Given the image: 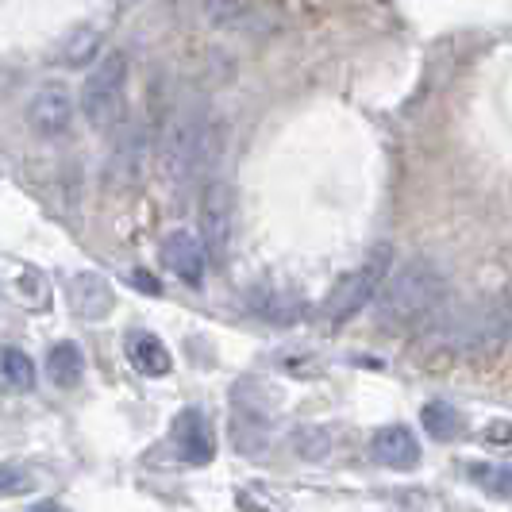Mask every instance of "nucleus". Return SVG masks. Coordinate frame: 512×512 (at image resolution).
Instances as JSON below:
<instances>
[{
    "mask_svg": "<svg viewBox=\"0 0 512 512\" xmlns=\"http://www.w3.org/2000/svg\"><path fill=\"white\" fill-rule=\"evenodd\" d=\"M378 293H382L378 297V324L393 328V332H412V328L432 324L443 312V305H447V278L432 262L412 258V262L385 274Z\"/></svg>",
    "mask_w": 512,
    "mask_h": 512,
    "instance_id": "obj_1",
    "label": "nucleus"
},
{
    "mask_svg": "<svg viewBox=\"0 0 512 512\" xmlns=\"http://www.w3.org/2000/svg\"><path fill=\"white\" fill-rule=\"evenodd\" d=\"M443 339L459 351H474V355L501 351L512 339V293L497 289V293L478 297L474 305L455 308L443 320Z\"/></svg>",
    "mask_w": 512,
    "mask_h": 512,
    "instance_id": "obj_2",
    "label": "nucleus"
},
{
    "mask_svg": "<svg viewBox=\"0 0 512 512\" xmlns=\"http://www.w3.org/2000/svg\"><path fill=\"white\" fill-rule=\"evenodd\" d=\"M212 158H216V131H212V124L197 108H174L166 128H162V147H158L162 174L174 185H185Z\"/></svg>",
    "mask_w": 512,
    "mask_h": 512,
    "instance_id": "obj_3",
    "label": "nucleus"
},
{
    "mask_svg": "<svg viewBox=\"0 0 512 512\" xmlns=\"http://www.w3.org/2000/svg\"><path fill=\"white\" fill-rule=\"evenodd\" d=\"M124 89H128V54H101L81 89V112H85L89 128L112 131L124 124Z\"/></svg>",
    "mask_w": 512,
    "mask_h": 512,
    "instance_id": "obj_4",
    "label": "nucleus"
},
{
    "mask_svg": "<svg viewBox=\"0 0 512 512\" xmlns=\"http://www.w3.org/2000/svg\"><path fill=\"white\" fill-rule=\"evenodd\" d=\"M389 270H393V251H389V247H378L374 255L362 262L359 270H351V274L328 293V301H324V320H328V324H343V320H351V316L362 312L366 305H374V297H378V289H382Z\"/></svg>",
    "mask_w": 512,
    "mask_h": 512,
    "instance_id": "obj_5",
    "label": "nucleus"
},
{
    "mask_svg": "<svg viewBox=\"0 0 512 512\" xmlns=\"http://www.w3.org/2000/svg\"><path fill=\"white\" fill-rule=\"evenodd\" d=\"M201 247L208 258L224 262L231 247V189L212 178L201 193Z\"/></svg>",
    "mask_w": 512,
    "mask_h": 512,
    "instance_id": "obj_6",
    "label": "nucleus"
},
{
    "mask_svg": "<svg viewBox=\"0 0 512 512\" xmlns=\"http://www.w3.org/2000/svg\"><path fill=\"white\" fill-rule=\"evenodd\" d=\"M70 120H74V93L66 89V85H43L31 104H27V124L35 135H43V139H54V135H66L70 131Z\"/></svg>",
    "mask_w": 512,
    "mask_h": 512,
    "instance_id": "obj_7",
    "label": "nucleus"
},
{
    "mask_svg": "<svg viewBox=\"0 0 512 512\" xmlns=\"http://www.w3.org/2000/svg\"><path fill=\"white\" fill-rule=\"evenodd\" d=\"M162 266L170 274H178L185 285H201L208 270V255L201 247V239L193 231H170L162 239Z\"/></svg>",
    "mask_w": 512,
    "mask_h": 512,
    "instance_id": "obj_8",
    "label": "nucleus"
},
{
    "mask_svg": "<svg viewBox=\"0 0 512 512\" xmlns=\"http://www.w3.org/2000/svg\"><path fill=\"white\" fill-rule=\"evenodd\" d=\"M174 447H178L181 459L193 462V466L212 462V455H216V439H212L208 420L197 409H185L178 420H174Z\"/></svg>",
    "mask_w": 512,
    "mask_h": 512,
    "instance_id": "obj_9",
    "label": "nucleus"
},
{
    "mask_svg": "<svg viewBox=\"0 0 512 512\" xmlns=\"http://www.w3.org/2000/svg\"><path fill=\"white\" fill-rule=\"evenodd\" d=\"M370 451H374V459L389 466V470H412L416 462H420V443L412 436L409 428H401V424H389L382 428L378 436L370 439Z\"/></svg>",
    "mask_w": 512,
    "mask_h": 512,
    "instance_id": "obj_10",
    "label": "nucleus"
},
{
    "mask_svg": "<svg viewBox=\"0 0 512 512\" xmlns=\"http://www.w3.org/2000/svg\"><path fill=\"white\" fill-rule=\"evenodd\" d=\"M70 305L85 320H104L116 305V297H112V285L104 282L101 274H74L70 278Z\"/></svg>",
    "mask_w": 512,
    "mask_h": 512,
    "instance_id": "obj_11",
    "label": "nucleus"
},
{
    "mask_svg": "<svg viewBox=\"0 0 512 512\" xmlns=\"http://www.w3.org/2000/svg\"><path fill=\"white\" fill-rule=\"evenodd\" d=\"M128 359L143 378H166V374H170V366H174L170 351H166V343L151 332H131L128 335Z\"/></svg>",
    "mask_w": 512,
    "mask_h": 512,
    "instance_id": "obj_12",
    "label": "nucleus"
},
{
    "mask_svg": "<svg viewBox=\"0 0 512 512\" xmlns=\"http://www.w3.org/2000/svg\"><path fill=\"white\" fill-rule=\"evenodd\" d=\"M81 374H85V355H81V347L77 343H54L51 355H47V378L54 385H62V389H70V385L81 382Z\"/></svg>",
    "mask_w": 512,
    "mask_h": 512,
    "instance_id": "obj_13",
    "label": "nucleus"
},
{
    "mask_svg": "<svg viewBox=\"0 0 512 512\" xmlns=\"http://www.w3.org/2000/svg\"><path fill=\"white\" fill-rule=\"evenodd\" d=\"M420 420H424V428H428V436L432 439H459L462 436V416L455 405H443V401H432V405H424L420 412Z\"/></svg>",
    "mask_w": 512,
    "mask_h": 512,
    "instance_id": "obj_14",
    "label": "nucleus"
},
{
    "mask_svg": "<svg viewBox=\"0 0 512 512\" xmlns=\"http://www.w3.org/2000/svg\"><path fill=\"white\" fill-rule=\"evenodd\" d=\"M208 20L220 27H243L258 16L255 0H205Z\"/></svg>",
    "mask_w": 512,
    "mask_h": 512,
    "instance_id": "obj_15",
    "label": "nucleus"
},
{
    "mask_svg": "<svg viewBox=\"0 0 512 512\" xmlns=\"http://www.w3.org/2000/svg\"><path fill=\"white\" fill-rule=\"evenodd\" d=\"M101 54V31L93 27H77L74 35L62 43V62L66 66H89Z\"/></svg>",
    "mask_w": 512,
    "mask_h": 512,
    "instance_id": "obj_16",
    "label": "nucleus"
},
{
    "mask_svg": "<svg viewBox=\"0 0 512 512\" xmlns=\"http://www.w3.org/2000/svg\"><path fill=\"white\" fill-rule=\"evenodd\" d=\"M0 378L12 385V389H31L35 385V366H31V359H27L24 351L4 347L0 351Z\"/></svg>",
    "mask_w": 512,
    "mask_h": 512,
    "instance_id": "obj_17",
    "label": "nucleus"
},
{
    "mask_svg": "<svg viewBox=\"0 0 512 512\" xmlns=\"http://www.w3.org/2000/svg\"><path fill=\"white\" fill-rule=\"evenodd\" d=\"M470 478L482 489H489L493 497H512V462H505V466H486V462H478V466H470Z\"/></svg>",
    "mask_w": 512,
    "mask_h": 512,
    "instance_id": "obj_18",
    "label": "nucleus"
},
{
    "mask_svg": "<svg viewBox=\"0 0 512 512\" xmlns=\"http://www.w3.org/2000/svg\"><path fill=\"white\" fill-rule=\"evenodd\" d=\"M258 312H262L266 320H274V324H293V320H301L305 305H301V297H285V293H278V297H270L266 305H258Z\"/></svg>",
    "mask_w": 512,
    "mask_h": 512,
    "instance_id": "obj_19",
    "label": "nucleus"
},
{
    "mask_svg": "<svg viewBox=\"0 0 512 512\" xmlns=\"http://www.w3.org/2000/svg\"><path fill=\"white\" fill-rule=\"evenodd\" d=\"M293 447H297L305 459L320 462L328 451H332V439H328V432H320V428H301L297 439H293Z\"/></svg>",
    "mask_w": 512,
    "mask_h": 512,
    "instance_id": "obj_20",
    "label": "nucleus"
},
{
    "mask_svg": "<svg viewBox=\"0 0 512 512\" xmlns=\"http://www.w3.org/2000/svg\"><path fill=\"white\" fill-rule=\"evenodd\" d=\"M35 486V478L27 474L24 466H0V497H16Z\"/></svg>",
    "mask_w": 512,
    "mask_h": 512,
    "instance_id": "obj_21",
    "label": "nucleus"
},
{
    "mask_svg": "<svg viewBox=\"0 0 512 512\" xmlns=\"http://www.w3.org/2000/svg\"><path fill=\"white\" fill-rule=\"evenodd\" d=\"M131 285H135V289H143V293H158V289H162V285L154 282L151 274H147V270H131Z\"/></svg>",
    "mask_w": 512,
    "mask_h": 512,
    "instance_id": "obj_22",
    "label": "nucleus"
},
{
    "mask_svg": "<svg viewBox=\"0 0 512 512\" xmlns=\"http://www.w3.org/2000/svg\"><path fill=\"white\" fill-rule=\"evenodd\" d=\"M486 439L489 443H512V424H489V432H486Z\"/></svg>",
    "mask_w": 512,
    "mask_h": 512,
    "instance_id": "obj_23",
    "label": "nucleus"
},
{
    "mask_svg": "<svg viewBox=\"0 0 512 512\" xmlns=\"http://www.w3.org/2000/svg\"><path fill=\"white\" fill-rule=\"evenodd\" d=\"M27 512H66V509H62L58 501H39V505H31Z\"/></svg>",
    "mask_w": 512,
    "mask_h": 512,
    "instance_id": "obj_24",
    "label": "nucleus"
},
{
    "mask_svg": "<svg viewBox=\"0 0 512 512\" xmlns=\"http://www.w3.org/2000/svg\"><path fill=\"white\" fill-rule=\"evenodd\" d=\"M124 4H131V0H124Z\"/></svg>",
    "mask_w": 512,
    "mask_h": 512,
    "instance_id": "obj_25",
    "label": "nucleus"
}]
</instances>
